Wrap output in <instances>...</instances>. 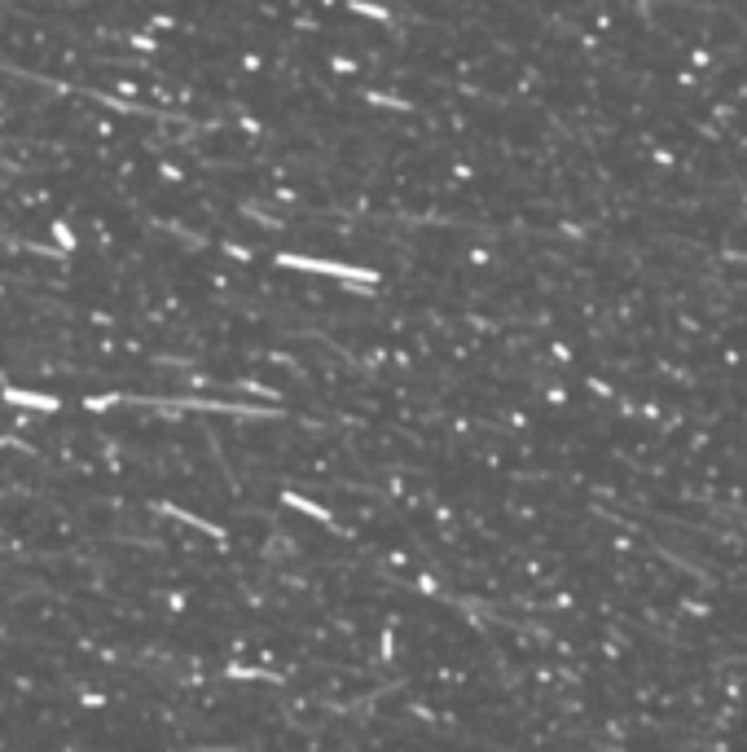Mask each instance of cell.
Here are the masks:
<instances>
[{
	"instance_id": "obj_1",
	"label": "cell",
	"mask_w": 747,
	"mask_h": 752,
	"mask_svg": "<svg viewBox=\"0 0 747 752\" xmlns=\"http://www.w3.org/2000/svg\"><path fill=\"white\" fill-rule=\"evenodd\" d=\"M5 396H9L13 405H22V410H58V396H44V391H18V387H9Z\"/></svg>"
}]
</instances>
